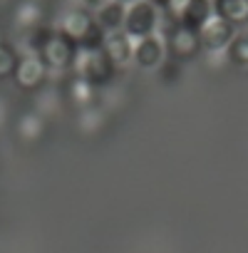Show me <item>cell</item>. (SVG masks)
Listing matches in <instances>:
<instances>
[{
    "label": "cell",
    "mask_w": 248,
    "mask_h": 253,
    "mask_svg": "<svg viewBox=\"0 0 248 253\" xmlns=\"http://www.w3.org/2000/svg\"><path fill=\"white\" fill-rule=\"evenodd\" d=\"M57 33H62L80 50H102L104 38H107V33L97 25L94 15H89V10H70L62 18V25Z\"/></svg>",
    "instance_id": "cell-1"
},
{
    "label": "cell",
    "mask_w": 248,
    "mask_h": 253,
    "mask_svg": "<svg viewBox=\"0 0 248 253\" xmlns=\"http://www.w3.org/2000/svg\"><path fill=\"white\" fill-rule=\"evenodd\" d=\"M162 23H164V10L157 8L149 0H137L127 8V20H124V28L122 33L127 35L134 45L152 38V35H159L162 30Z\"/></svg>",
    "instance_id": "cell-2"
},
{
    "label": "cell",
    "mask_w": 248,
    "mask_h": 253,
    "mask_svg": "<svg viewBox=\"0 0 248 253\" xmlns=\"http://www.w3.org/2000/svg\"><path fill=\"white\" fill-rule=\"evenodd\" d=\"M164 45H166V55L176 62H186V60H194L204 47H201V38H199V30L194 28H186L181 23H171L164 33Z\"/></svg>",
    "instance_id": "cell-3"
},
{
    "label": "cell",
    "mask_w": 248,
    "mask_h": 253,
    "mask_svg": "<svg viewBox=\"0 0 248 253\" xmlns=\"http://www.w3.org/2000/svg\"><path fill=\"white\" fill-rule=\"evenodd\" d=\"M75 75L77 77H84L89 84L99 87V84H107L112 77H114V65L112 60L107 57L104 50H80L77 47V55H75Z\"/></svg>",
    "instance_id": "cell-4"
},
{
    "label": "cell",
    "mask_w": 248,
    "mask_h": 253,
    "mask_svg": "<svg viewBox=\"0 0 248 253\" xmlns=\"http://www.w3.org/2000/svg\"><path fill=\"white\" fill-rule=\"evenodd\" d=\"M75 55H77V45L75 42H70L62 33H52V38L42 45V50L38 52V57L45 62V67L47 70H55V72H60V70H70L72 65H75Z\"/></svg>",
    "instance_id": "cell-5"
},
{
    "label": "cell",
    "mask_w": 248,
    "mask_h": 253,
    "mask_svg": "<svg viewBox=\"0 0 248 253\" xmlns=\"http://www.w3.org/2000/svg\"><path fill=\"white\" fill-rule=\"evenodd\" d=\"M199 38H201V47H204L206 52H226V50L231 47V42L236 40V28L213 13V15L201 25Z\"/></svg>",
    "instance_id": "cell-6"
},
{
    "label": "cell",
    "mask_w": 248,
    "mask_h": 253,
    "mask_svg": "<svg viewBox=\"0 0 248 253\" xmlns=\"http://www.w3.org/2000/svg\"><path fill=\"white\" fill-rule=\"evenodd\" d=\"M47 67H45V62L38 57V55H25V57H20L18 60V67H15V82L23 87V89H38L42 82H45V77H47Z\"/></svg>",
    "instance_id": "cell-7"
},
{
    "label": "cell",
    "mask_w": 248,
    "mask_h": 253,
    "mask_svg": "<svg viewBox=\"0 0 248 253\" xmlns=\"http://www.w3.org/2000/svg\"><path fill=\"white\" fill-rule=\"evenodd\" d=\"M134 47L137 45L119 30V33H107L102 50L107 52V57L112 60V65L119 70V67H127L129 62H134Z\"/></svg>",
    "instance_id": "cell-8"
},
{
    "label": "cell",
    "mask_w": 248,
    "mask_h": 253,
    "mask_svg": "<svg viewBox=\"0 0 248 253\" xmlns=\"http://www.w3.org/2000/svg\"><path fill=\"white\" fill-rule=\"evenodd\" d=\"M166 60V45H164V38L159 35H152L142 42H137L134 47V62L144 70H159L162 62Z\"/></svg>",
    "instance_id": "cell-9"
},
{
    "label": "cell",
    "mask_w": 248,
    "mask_h": 253,
    "mask_svg": "<svg viewBox=\"0 0 248 253\" xmlns=\"http://www.w3.org/2000/svg\"><path fill=\"white\" fill-rule=\"evenodd\" d=\"M94 20H97V25L104 33H119L124 28V20H127V5H122V3H117V0H112L109 5H104L102 10L94 13Z\"/></svg>",
    "instance_id": "cell-10"
},
{
    "label": "cell",
    "mask_w": 248,
    "mask_h": 253,
    "mask_svg": "<svg viewBox=\"0 0 248 253\" xmlns=\"http://www.w3.org/2000/svg\"><path fill=\"white\" fill-rule=\"evenodd\" d=\"M213 13L233 28H241L248 20V0H213Z\"/></svg>",
    "instance_id": "cell-11"
},
{
    "label": "cell",
    "mask_w": 248,
    "mask_h": 253,
    "mask_svg": "<svg viewBox=\"0 0 248 253\" xmlns=\"http://www.w3.org/2000/svg\"><path fill=\"white\" fill-rule=\"evenodd\" d=\"M213 15V0H191L184 18H181V25L186 28H194V30H201V25Z\"/></svg>",
    "instance_id": "cell-12"
},
{
    "label": "cell",
    "mask_w": 248,
    "mask_h": 253,
    "mask_svg": "<svg viewBox=\"0 0 248 253\" xmlns=\"http://www.w3.org/2000/svg\"><path fill=\"white\" fill-rule=\"evenodd\" d=\"M67 97H70L72 104L87 109V107H92V99H94V84H89L84 77H77L75 75L67 82Z\"/></svg>",
    "instance_id": "cell-13"
},
{
    "label": "cell",
    "mask_w": 248,
    "mask_h": 253,
    "mask_svg": "<svg viewBox=\"0 0 248 253\" xmlns=\"http://www.w3.org/2000/svg\"><path fill=\"white\" fill-rule=\"evenodd\" d=\"M15 23L20 28H28V30L42 25V8H40V3H35V0H23V3L15 8Z\"/></svg>",
    "instance_id": "cell-14"
},
{
    "label": "cell",
    "mask_w": 248,
    "mask_h": 253,
    "mask_svg": "<svg viewBox=\"0 0 248 253\" xmlns=\"http://www.w3.org/2000/svg\"><path fill=\"white\" fill-rule=\"evenodd\" d=\"M226 52L233 67H238L241 72H248V35H236V40L231 42Z\"/></svg>",
    "instance_id": "cell-15"
},
{
    "label": "cell",
    "mask_w": 248,
    "mask_h": 253,
    "mask_svg": "<svg viewBox=\"0 0 248 253\" xmlns=\"http://www.w3.org/2000/svg\"><path fill=\"white\" fill-rule=\"evenodd\" d=\"M18 132L25 137V139H35L40 132H42V117L38 112H25L20 114L18 119Z\"/></svg>",
    "instance_id": "cell-16"
},
{
    "label": "cell",
    "mask_w": 248,
    "mask_h": 253,
    "mask_svg": "<svg viewBox=\"0 0 248 253\" xmlns=\"http://www.w3.org/2000/svg\"><path fill=\"white\" fill-rule=\"evenodd\" d=\"M18 55L13 47L3 45L0 42V80H5V77H13L15 75V67H18Z\"/></svg>",
    "instance_id": "cell-17"
},
{
    "label": "cell",
    "mask_w": 248,
    "mask_h": 253,
    "mask_svg": "<svg viewBox=\"0 0 248 253\" xmlns=\"http://www.w3.org/2000/svg\"><path fill=\"white\" fill-rule=\"evenodd\" d=\"M159 77H162V82H166V84L179 82V80H181V62L166 57V60L162 62V67H159Z\"/></svg>",
    "instance_id": "cell-18"
},
{
    "label": "cell",
    "mask_w": 248,
    "mask_h": 253,
    "mask_svg": "<svg viewBox=\"0 0 248 253\" xmlns=\"http://www.w3.org/2000/svg\"><path fill=\"white\" fill-rule=\"evenodd\" d=\"M189 3H191V0H166L162 10H164V15H166L171 23H181V18H184Z\"/></svg>",
    "instance_id": "cell-19"
},
{
    "label": "cell",
    "mask_w": 248,
    "mask_h": 253,
    "mask_svg": "<svg viewBox=\"0 0 248 253\" xmlns=\"http://www.w3.org/2000/svg\"><path fill=\"white\" fill-rule=\"evenodd\" d=\"M109 3H112V0H84V5H87L89 10H94V13L102 10L104 5H109Z\"/></svg>",
    "instance_id": "cell-20"
},
{
    "label": "cell",
    "mask_w": 248,
    "mask_h": 253,
    "mask_svg": "<svg viewBox=\"0 0 248 253\" xmlns=\"http://www.w3.org/2000/svg\"><path fill=\"white\" fill-rule=\"evenodd\" d=\"M149 3H154L157 8H164V3H166V0H149Z\"/></svg>",
    "instance_id": "cell-21"
},
{
    "label": "cell",
    "mask_w": 248,
    "mask_h": 253,
    "mask_svg": "<svg viewBox=\"0 0 248 253\" xmlns=\"http://www.w3.org/2000/svg\"><path fill=\"white\" fill-rule=\"evenodd\" d=\"M117 3H122V5H124V3H137V0H117Z\"/></svg>",
    "instance_id": "cell-22"
}]
</instances>
